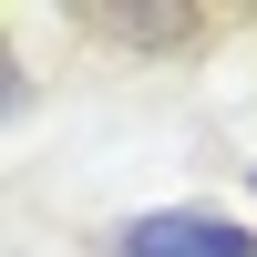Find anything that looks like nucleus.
I'll return each instance as SVG.
<instances>
[{"instance_id":"f257e3e1","label":"nucleus","mask_w":257,"mask_h":257,"mask_svg":"<svg viewBox=\"0 0 257 257\" xmlns=\"http://www.w3.org/2000/svg\"><path fill=\"white\" fill-rule=\"evenodd\" d=\"M103 257H257V226L206 216V206H165V216H123Z\"/></svg>"},{"instance_id":"f03ea898","label":"nucleus","mask_w":257,"mask_h":257,"mask_svg":"<svg viewBox=\"0 0 257 257\" xmlns=\"http://www.w3.org/2000/svg\"><path fill=\"white\" fill-rule=\"evenodd\" d=\"M113 41H134V52H185V41H206V11H93Z\"/></svg>"},{"instance_id":"7ed1b4c3","label":"nucleus","mask_w":257,"mask_h":257,"mask_svg":"<svg viewBox=\"0 0 257 257\" xmlns=\"http://www.w3.org/2000/svg\"><path fill=\"white\" fill-rule=\"evenodd\" d=\"M247 196H257V175H247Z\"/></svg>"}]
</instances>
